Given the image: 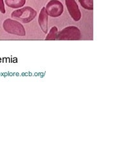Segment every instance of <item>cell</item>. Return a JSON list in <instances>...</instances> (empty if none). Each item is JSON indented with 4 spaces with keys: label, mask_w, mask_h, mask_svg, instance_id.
<instances>
[{
    "label": "cell",
    "mask_w": 137,
    "mask_h": 153,
    "mask_svg": "<svg viewBox=\"0 0 137 153\" xmlns=\"http://www.w3.org/2000/svg\"><path fill=\"white\" fill-rule=\"evenodd\" d=\"M81 38L80 30L75 26H69L58 31L56 40H79Z\"/></svg>",
    "instance_id": "3957f363"
},
{
    "label": "cell",
    "mask_w": 137,
    "mask_h": 153,
    "mask_svg": "<svg viewBox=\"0 0 137 153\" xmlns=\"http://www.w3.org/2000/svg\"><path fill=\"white\" fill-rule=\"evenodd\" d=\"M48 16L58 17L61 16L64 11L63 4L59 0H50L45 7Z\"/></svg>",
    "instance_id": "277c9868"
},
{
    "label": "cell",
    "mask_w": 137,
    "mask_h": 153,
    "mask_svg": "<svg viewBox=\"0 0 137 153\" xmlns=\"http://www.w3.org/2000/svg\"><path fill=\"white\" fill-rule=\"evenodd\" d=\"M66 7L73 20L77 22L80 21L82 13L75 0H65Z\"/></svg>",
    "instance_id": "5b68a950"
},
{
    "label": "cell",
    "mask_w": 137,
    "mask_h": 153,
    "mask_svg": "<svg viewBox=\"0 0 137 153\" xmlns=\"http://www.w3.org/2000/svg\"><path fill=\"white\" fill-rule=\"evenodd\" d=\"M81 7L86 10H93V0H78Z\"/></svg>",
    "instance_id": "9c48e42d"
},
{
    "label": "cell",
    "mask_w": 137,
    "mask_h": 153,
    "mask_svg": "<svg viewBox=\"0 0 137 153\" xmlns=\"http://www.w3.org/2000/svg\"><path fill=\"white\" fill-rule=\"evenodd\" d=\"M4 2L8 7L18 9L25 5L26 0H4Z\"/></svg>",
    "instance_id": "52a82bcc"
},
{
    "label": "cell",
    "mask_w": 137,
    "mask_h": 153,
    "mask_svg": "<svg viewBox=\"0 0 137 153\" xmlns=\"http://www.w3.org/2000/svg\"><path fill=\"white\" fill-rule=\"evenodd\" d=\"M0 12L3 13V14H5L6 13L4 0H0Z\"/></svg>",
    "instance_id": "30bf717a"
},
{
    "label": "cell",
    "mask_w": 137,
    "mask_h": 153,
    "mask_svg": "<svg viewBox=\"0 0 137 153\" xmlns=\"http://www.w3.org/2000/svg\"><path fill=\"white\" fill-rule=\"evenodd\" d=\"M3 28L9 34L20 37H24L26 35V31L23 25L20 22L9 18L3 21Z\"/></svg>",
    "instance_id": "7a4b0ae2"
},
{
    "label": "cell",
    "mask_w": 137,
    "mask_h": 153,
    "mask_svg": "<svg viewBox=\"0 0 137 153\" xmlns=\"http://www.w3.org/2000/svg\"><path fill=\"white\" fill-rule=\"evenodd\" d=\"M38 23L43 32L47 33L48 31V15L46 11L45 7H43L40 10L38 16Z\"/></svg>",
    "instance_id": "8992f818"
},
{
    "label": "cell",
    "mask_w": 137,
    "mask_h": 153,
    "mask_svg": "<svg viewBox=\"0 0 137 153\" xmlns=\"http://www.w3.org/2000/svg\"><path fill=\"white\" fill-rule=\"evenodd\" d=\"M36 16L37 11L30 7H25L13 11L11 13L12 18L20 21L23 23H29L33 21Z\"/></svg>",
    "instance_id": "6da1fadb"
},
{
    "label": "cell",
    "mask_w": 137,
    "mask_h": 153,
    "mask_svg": "<svg viewBox=\"0 0 137 153\" xmlns=\"http://www.w3.org/2000/svg\"><path fill=\"white\" fill-rule=\"evenodd\" d=\"M58 31L59 30H58L57 27L53 26L49 31L48 33L47 34V37L45 38V40H56Z\"/></svg>",
    "instance_id": "ba28073f"
}]
</instances>
